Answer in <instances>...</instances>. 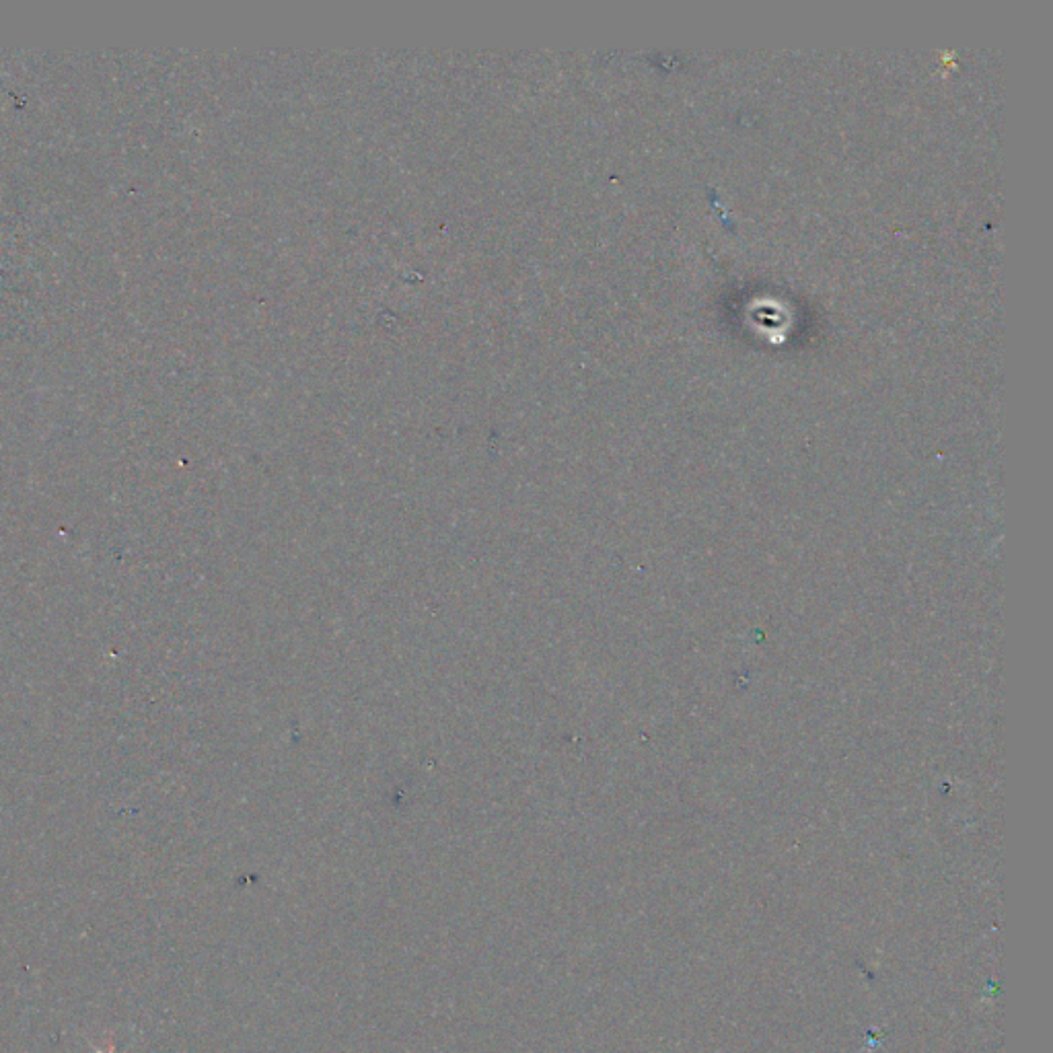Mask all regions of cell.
<instances>
[{"instance_id": "cell-1", "label": "cell", "mask_w": 1053, "mask_h": 1053, "mask_svg": "<svg viewBox=\"0 0 1053 1053\" xmlns=\"http://www.w3.org/2000/svg\"><path fill=\"white\" fill-rule=\"evenodd\" d=\"M89 1043H91V1047H93L95 1053H118V1049H116V1039H114L112 1035H107V1041H105L103 1047L95 1045L93 1041H89Z\"/></svg>"}]
</instances>
